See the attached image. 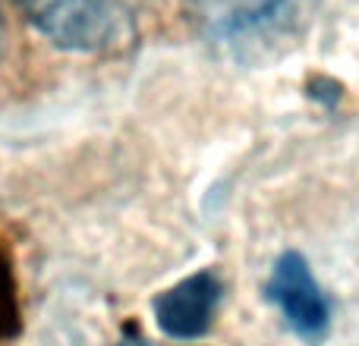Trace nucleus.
<instances>
[{
	"label": "nucleus",
	"instance_id": "1",
	"mask_svg": "<svg viewBox=\"0 0 359 346\" xmlns=\"http://www.w3.org/2000/svg\"><path fill=\"white\" fill-rule=\"evenodd\" d=\"M316 13L318 0H246L211 25V44L230 63L268 67L303 41Z\"/></svg>",
	"mask_w": 359,
	"mask_h": 346
},
{
	"label": "nucleus",
	"instance_id": "2",
	"mask_svg": "<svg viewBox=\"0 0 359 346\" xmlns=\"http://www.w3.org/2000/svg\"><path fill=\"white\" fill-rule=\"evenodd\" d=\"M265 299L278 309L284 324L306 343H318L331 331V299L299 252L278 255L265 280Z\"/></svg>",
	"mask_w": 359,
	"mask_h": 346
},
{
	"label": "nucleus",
	"instance_id": "3",
	"mask_svg": "<svg viewBox=\"0 0 359 346\" xmlns=\"http://www.w3.org/2000/svg\"><path fill=\"white\" fill-rule=\"evenodd\" d=\"M25 19L60 50H92L111 32V0H19Z\"/></svg>",
	"mask_w": 359,
	"mask_h": 346
},
{
	"label": "nucleus",
	"instance_id": "4",
	"mask_svg": "<svg viewBox=\"0 0 359 346\" xmlns=\"http://www.w3.org/2000/svg\"><path fill=\"white\" fill-rule=\"evenodd\" d=\"M221 296V277L211 268H205V271L189 274V277L177 280L174 286H168L164 293H158L151 312H155L161 334H168L170 340H198L202 334H208Z\"/></svg>",
	"mask_w": 359,
	"mask_h": 346
},
{
	"label": "nucleus",
	"instance_id": "5",
	"mask_svg": "<svg viewBox=\"0 0 359 346\" xmlns=\"http://www.w3.org/2000/svg\"><path fill=\"white\" fill-rule=\"evenodd\" d=\"M120 346H142V340H139V337H136V340H123Z\"/></svg>",
	"mask_w": 359,
	"mask_h": 346
},
{
	"label": "nucleus",
	"instance_id": "6",
	"mask_svg": "<svg viewBox=\"0 0 359 346\" xmlns=\"http://www.w3.org/2000/svg\"><path fill=\"white\" fill-rule=\"evenodd\" d=\"M0 48H4V19H0Z\"/></svg>",
	"mask_w": 359,
	"mask_h": 346
}]
</instances>
